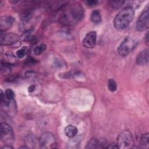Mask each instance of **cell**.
<instances>
[{
	"mask_svg": "<svg viewBox=\"0 0 149 149\" xmlns=\"http://www.w3.org/2000/svg\"><path fill=\"white\" fill-rule=\"evenodd\" d=\"M21 39L24 41H31L33 38V29H29L24 31L23 34L21 36Z\"/></svg>",
	"mask_w": 149,
	"mask_h": 149,
	"instance_id": "cell-17",
	"label": "cell"
},
{
	"mask_svg": "<svg viewBox=\"0 0 149 149\" xmlns=\"http://www.w3.org/2000/svg\"><path fill=\"white\" fill-rule=\"evenodd\" d=\"M20 38L19 36L13 33H3L1 32L0 42L1 45H11L18 42Z\"/></svg>",
	"mask_w": 149,
	"mask_h": 149,
	"instance_id": "cell-8",
	"label": "cell"
},
{
	"mask_svg": "<svg viewBox=\"0 0 149 149\" xmlns=\"http://www.w3.org/2000/svg\"><path fill=\"white\" fill-rule=\"evenodd\" d=\"M134 9L130 6L125 7L115 16L113 19V26L118 30L126 28L134 17Z\"/></svg>",
	"mask_w": 149,
	"mask_h": 149,
	"instance_id": "cell-2",
	"label": "cell"
},
{
	"mask_svg": "<svg viewBox=\"0 0 149 149\" xmlns=\"http://www.w3.org/2000/svg\"><path fill=\"white\" fill-rule=\"evenodd\" d=\"M14 22V19L10 16H3L0 18V25H1V32H3L12 26Z\"/></svg>",
	"mask_w": 149,
	"mask_h": 149,
	"instance_id": "cell-10",
	"label": "cell"
},
{
	"mask_svg": "<svg viewBox=\"0 0 149 149\" xmlns=\"http://www.w3.org/2000/svg\"><path fill=\"white\" fill-rule=\"evenodd\" d=\"M117 146L118 148L121 149L133 148L134 146V139L132 134L128 130L122 132L118 137Z\"/></svg>",
	"mask_w": 149,
	"mask_h": 149,
	"instance_id": "cell-4",
	"label": "cell"
},
{
	"mask_svg": "<svg viewBox=\"0 0 149 149\" xmlns=\"http://www.w3.org/2000/svg\"><path fill=\"white\" fill-rule=\"evenodd\" d=\"M0 137L1 141L6 145L12 144L14 140L12 129L5 122H2L0 125Z\"/></svg>",
	"mask_w": 149,
	"mask_h": 149,
	"instance_id": "cell-5",
	"label": "cell"
},
{
	"mask_svg": "<svg viewBox=\"0 0 149 149\" xmlns=\"http://www.w3.org/2000/svg\"><path fill=\"white\" fill-rule=\"evenodd\" d=\"M97 3H98V1L96 0H89V1H86V5L89 6H94L96 5Z\"/></svg>",
	"mask_w": 149,
	"mask_h": 149,
	"instance_id": "cell-25",
	"label": "cell"
},
{
	"mask_svg": "<svg viewBox=\"0 0 149 149\" xmlns=\"http://www.w3.org/2000/svg\"><path fill=\"white\" fill-rule=\"evenodd\" d=\"M139 143L142 148H148L149 147V134L145 133L140 137Z\"/></svg>",
	"mask_w": 149,
	"mask_h": 149,
	"instance_id": "cell-14",
	"label": "cell"
},
{
	"mask_svg": "<svg viewBox=\"0 0 149 149\" xmlns=\"http://www.w3.org/2000/svg\"><path fill=\"white\" fill-rule=\"evenodd\" d=\"M46 49V45L44 44H41L36 47L33 50L34 54L36 55L42 54Z\"/></svg>",
	"mask_w": 149,
	"mask_h": 149,
	"instance_id": "cell-20",
	"label": "cell"
},
{
	"mask_svg": "<svg viewBox=\"0 0 149 149\" xmlns=\"http://www.w3.org/2000/svg\"><path fill=\"white\" fill-rule=\"evenodd\" d=\"M40 148L49 149L56 147V139L53 134L49 132L44 133L39 139Z\"/></svg>",
	"mask_w": 149,
	"mask_h": 149,
	"instance_id": "cell-6",
	"label": "cell"
},
{
	"mask_svg": "<svg viewBox=\"0 0 149 149\" xmlns=\"http://www.w3.org/2000/svg\"><path fill=\"white\" fill-rule=\"evenodd\" d=\"M32 16V13L30 10H27L23 12L20 15V17L21 20L22 21L23 23H27L28 22L31 17Z\"/></svg>",
	"mask_w": 149,
	"mask_h": 149,
	"instance_id": "cell-16",
	"label": "cell"
},
{
	"mask_svg": "<svg viewBox=\"0 0 149 149\" xmlns=\"http://www.w3.org/2000/svg\"><path fill=\"white\" fill-rule=\"evenodd\" d=\"M148 49H146L143 50L139 54L136 58V63L140 65H144L148 62Z\"/></svg>",
	"mask_w": 149,
	"mask_h": 149,
	"instance_id": "cell-11",
	"label": "cell"
},
{
	"mask_svg": "<svg viewBox=\"0 0 149 149\" xmlns=\"http://www.w3.org/2000/svg\"><path fill=\"white\" fill-rule=\"evenodd\" d=\"M137 43L136 39L130 37H126L118 48V54L122 56H127L135 48Z\"/></svg>",
	"mask_w": 149,
	"mask_h": 149,
	"instance_id": "cell-3",
	"label": "cell"
},
{
	"mask_svg": "<svg viewBox=\"0 0 149 149\" xmlns=\"http://www.w3.org/2000/svg\"><path fill=\"white\" fill-rule=\"evenodd\" d=\"M36 60H35L34 58H28L25 60V63L27 65H29V64H34L36 61Z\"/></svg>",
	"mask_w": 149,
	"mask_h": 149,
	"instance_id": "cell-26",
	"label": "cell"
},
{
	"mask_svg": "<svg viewBox=\"0 0 149 149\" xmlns=\"http://www.w3.org/2000/svg\"><path fill=\"white\" fill-rule=\"evenodd\" d=\"M83 15L82 6L80 4H73L64 10L60 16L59 20L64 24H72L79 22Z\"/></svg>",
	"mask_w": 149,
	"mask_h": 149,
	"instance_id": "cell-1",
	"label": "cell"
},
{
	"mask_svg": "<svg viewBox=\"0 0 149 149\" xmlns=\"http://www.w3.org/2000/svg\"><path fill=\"white\" fill-rule=\"evenodd\" d=\"M107 148H118L117 144H115L114 143L111 144H108L107 146Z\"/></svg>",
	"mask_w": 149,
	"mask_h": 149,
	"instance_id": "cell-27",
	"label": "cell"
},
{
	"mask_svg": "<svg viewBox=\"0 0 149 149\" xmlns=\"http://www.w3.org/2000/svg\"><path fill=\"white\" fill-rule=\"evenodd\" d=\"M86 148H99V140L97 139H91L87 146L86 147Z\"/></svg>",
	"mask_w": 149,
	"mask_h": 149,
	"instance_id": "cell-19",
	"label": "cell"
},
{
	"mask_svg": "<svg viewBox=\"0 0 149 149\" xmlns=\"http://www.w3.org/2000/svg\"><path fill=\"white\" fill-rule=\"evenodd\" d=\"M27 52V48L26 46L22 47L16 52V55L19 58H23Z\"/></svg>",
	"mask_w": 149,
	"mask_h": 149,
	"instance_id": "cell-23",
	"label": "cell"
},
{
	"mask_svg": "<svg viewBox=\"0 0 149 149\" xmlns=\"http://www.w3.org/2000/svg\"><path fill=\"white\" fill-rule=\"evenodd\" d=\"M92 22L98 24L101 22V16L100 12L97 10H94L92 12L90 17Z\"/></svg>",
	"mask_w": 149,
	"mask_h": 149,
	"instance_id": "cell-15",
	"label": "cell"
},
{
	"mask_svg": "<svg viewBox=\"0 0 149 149\" xmlns=\"http://www.w3.org/2000/svg\"><path fill=\"white\" fill-rule=\"evenodd\" d=\"M77 129L72 125H68L65 128V134L66 136L72 138L75 137L77 134Z\"/></svg>",
	"mask_w": 149,
	"mask_h": 149,
	"instance_id": "cell-13",
	"label": "cell"
},
{
	"mask_svg": "<svg viewBox=\"0 0 149 149\" xmlns=\"http://www.w3.org/2000/svg\"><path fill=\"white\" fill-rule=\"evenodd\" d=\"M97 33L94 31L89 32L83 40V45L87 48H93L96 44Z\"/></svg>",
	"mask_w": 149,
	"mask_h": 149,
	"instance_id": "cell-9",
	"label": "cell"
},
{
	"mask_svg": "<svg viewBox=\"0 0 149 149\" xmlns=\"http://www.w3.org/2000/svg\"><path fill=\"white\" fill-rule=\"evenodd\" d=\"M4 94L5 96L9 100H13L15 98V93L10 88L6 89Z\"/></svg>",
	"mask_w": 149,
	"mask_h": 149,
	"instance_id": "cell-24",
	"label": "cell"
},
{
	"mask_svg": "<svg viewBox=\"0 0 149 149\" xmlns=\"http://www.w3.org/2000/svg\"><path fill=\"white\" fill-rule=\"evenodd\" d=\"M16 79V75H13V76H11L9 77L8 78V80L9 81H10L14 80Z\"/></svg>",
	"mask_w": 149,
	"mask_h": 149,
	"instance_id": "cell-29",
	"label": "cell"
},
{
	"mask_svg": "<svg viewBox=\"0 0 149 149\" xmlns=\"http://www.w3.org/2000/svg\"><path fill=\"white\" fill-rule=\"evenodd\" d=\"M1 73L3 74V75L9 74L10 73V65H9L2 61L1 66Z\"/></svg>",
	"mask_w": 149,
	"mask_h": 149,
	"instance_id": "cell-21",
	"label": "cell"
},
{
	"mask_svg": "<svg viewBox=\"0 0 149 149\" xmlns=\"http://www.w3.org/2000/svg\"><path fill=\"white\" fill-rule=\"evenodd\" d=\"M146 42L148 43V33L146 34Z\"/></svg>",
	"mask_w": 149,
	"mask_h": 149,
	"instance_id": "cell-31",
	"label": "cell"
},
{
	"mask_svg": "<svg viewBox=\"0 0 149 149\" xmlns=\"http://www.w3.org/2000/svg\"><path fill=\"white\" fill-rule=\"evenodd\" d=\"M149 27V11L148 6L139 16L136 24V28L139 31H143Z\"/></svg>",
	"mask_w": 149,
	"mask_h": 149,
	"instance_id": "cell-7",
	"label": "cell"
},
{
	"mask_svg": "<svg viewBox=\"0 0 149 149\" xmlns=\"http://www.w3.org/2000/svg\"><path fill=\"white\" fill-rule=\"evenodd\" d=\"M4 63L10 65H13L15 63V61H16V58L14 56V55L12 54V53H6L5 54V56L4 57ZM3 62V61H2Z\"/></svg>",
	"mask_w": 149,
	"mask_h": 149,
	"instance_id": "cell-18",
	"label": "cell"
},
{
	"mask_svg": "<svg viewBox=\"0 0 149 149\" xmlns=\"http://www.w3.org/2000/svg\"><path fill=\"white\" fill-rule=\"evenodd\" d=\"M35 86L34 85H31V86H30L29 87V88H28V91L29 92V93H32V92H33L34 91V90H35Z\"/></svg>",
	"mask_w": 149,
	"mask_h": 149,
	"instance_id": "cell-28",
	"label": "cell"
},
{
	"mask_svg": "<svg viewBox=\"0 0 149 149\" xmlns=\"http://www.w3.org/2000/svg\"><path fill=\"white\" fill-rule=\"evenodd\" d=\"M108 88L109 91L113 92L117 89V84L113 79H110L108 81Z\"/></svg>",
	"mask_w": 149,
	"mask_h": 149,
	"instance_id": "cell-22",
	"label": "cell"
},
{
	"mask_svg": "<svg viewBox=\"0 0 149 149\" xmlns=\"http://www.w3.org/2000/svg\"><path fill=\"white\" fill-rule=\"evenodd\" d=\"M24 142L26 145L29 147V148H34L36 147L37 144H39V140H38L36 136L33 134L28 135L25 138Z\"/></svg>",
	"mask_w": 149,
	"mask_h": 149,
	"instance_id": "cell-12",
	"label": "cell"
},
{
	"mask_svg": "<svg viewBox=\"0 0 149 149\" xmlns=\"http://www.w3.org/2000/svg\"><path fill=\"white\" fill-rule=\"evenodd\" d=\"M3 149H9V148H13V147L12 146H10V145H5V146H3L2 147Z\"/></svg>",
	"mask_w": 149,
	"mask_h": 149,
	"instance_id": "cell-30",
	"label": "cell"
}]
</instances>
